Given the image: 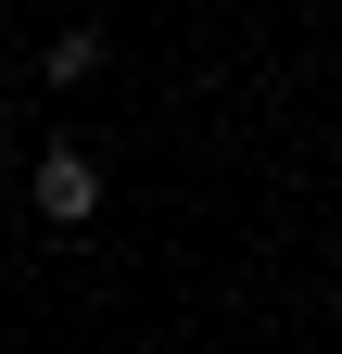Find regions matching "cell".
<instances>
[{"label":"cell","instance_id":"1","mask_svg":"<svg viewBox=\"0 0 342 354\" xmlns=\"http://www.w3.org/2000/svg\"><path fill=\"white\" fill-rule=\"evenodd\" d=\"M26 203L51 215V228H89V215H102V165H89V152H38V177H26Z\"/></svg>","mask_w":342,"mask_h":354},{"label":"cell","instance_id":"2","mask_svg":"<svg viewBox=\"0 0 342 354\" xmlns=\"http://www.w3.org/2000/svg\"><path fill=\"white\" fill-rule=\"evenodd\" d=\"M89 64H102V26H64L51 51H38V76H51V88H76V76H89Z\"/></svg>","mask_w":342,"mask_h":354},{"label":"cell","instance_id":"3","mask_svg":"<svg viewBox=\"0 0 342 354\" xmlns=\"http://www.w3.org/2000/svg\"><path fill=\"white\" fill-rule=\"evenodd\" d=\"M0 165H13V127H0Z\"/></svg>","mask_w":342,"mask_h":354}]
</instances>
